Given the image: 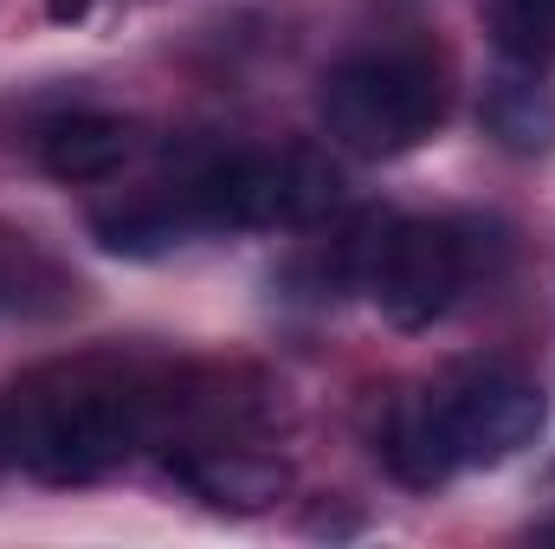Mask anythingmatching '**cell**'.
Masks as SVG:
<instances>
[{
    "label": "cell",
    "mask_w": 555,
    "mask_h": 549,
    "mask_svg": "<svg viewBox=\"0 0 555 549\" xmlns=\"http://www.w3.org/2000/svg\"><path fill=\"white\" fill-rule=\"evenodd\" d=\"M485 130L504 142V149H517V155L555 149V91L537 85V78L491 85V98H485Z\"/></svg>",
    "instance_id": "30bf717a"
},
{
    "label": "cell",
    "mask_w": 555,
    "mask_h": 549,
    "mask_svg": "<svg viewBox=\"0 0 555 549\" xmlns=\"http://www.w3.org/2000/svg\"><path fill=\"white\" fill-rule=\"evenodd\" d=\"M201 233L214 227H304L323 220L343 194L336 168L317 149H240V155H214L181 181Z\"/></svg>",
    "instance_id": "3957f363"
},
{
    "label": "cell",
    "mask_w": 555,
    "mask_h": 549,
    "mask_svg": "<svg viewBox=\"0 0 555 549\" xmlns=\"http://www.w3.org/2000/svg\"><path fill=\"white\" fill-rule=\"evenodd\" d=\"M52 13H85V0H52Z\"/></svg>",
    "instance_id": "4fadbf2b"
},
{
    "label": "cell",
    "mask_w": 555,
    "mask_h": 549,
    "mask_svg": "<svg viewBox=\"0 0 555 549\" xmlns=\"http://www.w3.org/2000/svg\"><path fill=\"white\" fill-rule=\"evenodd\" d=\"M362 284L375 291L382 317L395 330H426L452 310L459 284H465V246L446 220H395L375 227L369 240V266Z\"/></svg>",
    "instance_id": "277c9868"
},
{
    "label": "cell",
    "mask_w": 555,
    "mask_h": 549,
    "mask_svg": "<svg viewBox=\"0 0 555 549\" xmlns=\"http://www.w3.org/2000/svg\"><path fill=\"white\" fill-rule=\"evenodd\" d=\"M317 117L336 149L382 162V155H401L439 130L446 78H439L433 52H420V46H375V52L330 65Z\"/></svg>",
    "instance_id": "7a4b0ae2"
},
{
    "label": "cell",
    "mask_w": 555,
    "mask_h": 549,
    "mask_svg": "<svg viewBox=\"0 0 555 549\" xmlns=\"http://www.w3.org/2000/svg\"><path fill=\"white\" fill-rule=\"evenodd\" d=\"M433 395H439L459 465H504L524 446H537V433L550 420L543 388L517 369H465V375L439 382Z\"/></svg>",
    "instance_id": "5b68a950"
},
{
    "label": "cell",
    "mask_w": 555,
    "mask_h": 549,
    "mask_svg": "<svg viewBox=\"0 0 555 549\" xmlns=\"http://www.w3.org/2000/svg\"><path fill=\"white\" fill-rule=\"evenodd\" d=\"M491 39L517 65H543L555 52V0H491Z\"/></svg>",
    "instance_id": "8fae6325"
},
{
    "label": "cell",
    "mask_w": 555,
    "mask_h": 549,
    "mask_svg": "<svg viewBox=\"0 0 555 549\" xmlns=\"http://www.w3.org/2000/svg\"><path fill=\"white\" fill-rule=\"evenodd\" d=\"M13 459V420H7V408H0V465Z\"/></svg>",
    "instance_id": "7c38bea8"
},
{
    "label": "cell",
    "mask_w": 555,
    "mask_h": 549,
    "mask_svg": "<svg viewBox=\"0 0 555 549\" xmlns=\"http://www.w3.org/2000/svg\"><path fill=\"white\" fill-rule=\"evenodd\" d=\"M130 155H137V130L104 111H72V117L46 124V137H39V162L52 181H111Z\"/></svg>",
    "instance_id": "ba28073f"
},
{
    "label": "cell",
    "mask_w": 555,
    "mask_h": 549,
    "mask_svg": "<svg viewBox=\"0 0 555 549\" xmlns=\"http://www.w3.org/2000/svg\"><path fill=\"white\" fill-rule=\"evenodd\" d=\"M168 472H175L194 498H207L214 511H233V518H253V511L278 505L284 485H291L284 459L246 452V446H181V452L168 459Z\"/></svg>",
    "instance_id": "8992f818"
},
{
    "label": "cell",
    "mask_w": 555,
    "mask_h": 549,
    "mask_svg": "<svg viewBox=\"0 0 555 549\" xmlns=\"http://www.w3.org/2000/svg\"><path fill=\"white\" fill-rule=\"evenodd\" d=\"M382 459L414 491H433V485H446L459 472V452H452V433H446V413H439L433 388H414V395L395 401L388 433H382Z\"/></svg>",
    "instance_id": "52a82bcc"
},
{
    "label": "cell",
    "mask_w": 555,
    "mask_h": 549,
    "mask_svg": "<svg viewBox=\"0 0 555 549\" xmlns=\"http://www.w3.org/2000/svg\"><path fill=\"white\" fill-rule=\"evenodd\" d=\"M13 420V459L46 485H91L117 472L155 426V395L137 375L104 362H65L20 388L7 408Z\"/></svg>",
    "instance_id": "6da1fadb"
},
{
    "label": "cell",
    "mask_w": 555,
    "mask_h": 549,
    "mask_svg": "<svg viewBox=\"0 0 555 549\" xmlns=\"http://www.w3.org/2000/svg\"><path fill=\"white\" fill-rule=\"evenodd\" d=\"M91 233L111 246V253H168V246H181L188 233H201V220H194V207H188V194L181 188H168V194H142L130 207H104V214H91Z\"/></svg>",
    "instance_id": "9c48e42d"
}]
</instances>
